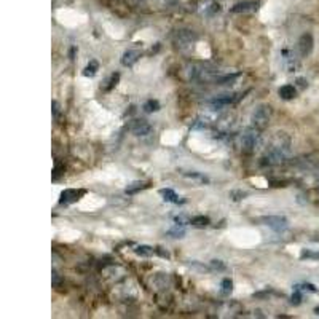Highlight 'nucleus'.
Here are the masks:
<instances>
[{"instance_id": "nucleus-20", "label": "nucleus", "mask_w": 319, "mask_h": 319, "mask_svg": "<svg viewBox=\"0 0 319 319\" xmlns=\"http://www.w3.org/2000/svg\"><path fill=\"white\" fill-rule=\"evenodd\" d=\"M144 110H146L147 113H153V112H158L160 110V102L156 99H149L146 104H144Z\"/></svg>"}, {"instance_id": "nucleus-33", "label": "nucleus", "mask_w": 319, "mask_h": 319, "mask_svg": "<svg viewBox=\"0 0 319 319\" xmlns=\"http://www.w3.org/2000/svg\"><path fill=\"white\" fill-rule=\"evenodd\" d=\"M297 83H299V85L301 86V88H305V86H306V85H305L306 82H305V80H303V78H299V80H297Z\"/></svg>"}, {"instance_id": "nucleus-1", "label": "nucleus", "mask_w": 319, "mask_h": 319, "mask_svg": "<svg viewBox=\"0 0 319 319\" xmlns=\"http://www.w3.org/2000/svg\"><path fill=\"white\" fill-rule=\"evenodd\" d=\"M289 146H291L289 137L282 136L280 132V136L275 139L273 144L270 146V149L266 150V153L263 156V165L276 166V165L284 163V160H286L287 155H289Z\"/></svg>"}, {"instance_id": "nucleus-30", "label": "nucleus", "mask_w": 319, "mask_h": 319, "mask_svg": "<svg viewBox=\"0 0 319 319\" xmlns=\"http://www.w3.org/2000/svg\"><path fill=\"white\" fill-rule=\"evenodd\" d=\"M155 254L161 255L163 259H169V254H168V251H163V247H155Z\"/></svg>"}, {"instance_id": "nucleus-25", "label": "nucleus", "mask_w": 319, "mask_h": 319, "mask_svg": "<svg viewBox=\"0 0 319 319\" xmlns=\"http://www.w3.org/2000/svg\"><path fill=\"white\" fill-rule=\"evenodd\" d=\"M168 235H169L171 238H182V236L185 235V230H184L182 227H179V224H177L176 227L168 231Z\"/></svg>"}, {"instance_id": "nucleus-7", "label": "nucleus", "mask_w": 319, "mask_h": 319, "mask_svg": "<svg viewBox=\"0 0 319 319\" xmlns=\"http://www.w3.org/2000/svg\"><path fill=\"white\" fill-rule=\"evenodd\" d=\"M313 45H315V42H313L311 34H303V36L299 38V45H297L300 56H303V57L308 56L313 51Z\"/></svg>"}, {"instance_id": "nucleus-26", "label": "nucleus", "mask_w": 319, "mask_h": 319, "mask_svg": "<svg viewBox=\"0 0 319 319\" xmlns=\"http://www.w3.org/2000/svg\"><path fill=\"white\" fill-rule=\"evenodd\" d=\"M209 268L214 270V271H222V270H225V265L220 262V260H211Z\"/></svg>"}, {"instance_id": "nucleus-16", "label": "nucleus", "mask_w": 319, "mask_h": 319, "mask_svg": "<svg viewBox=\"0 0 319 319\" xmlns=\"http://www.w3.org/2000/svg\"><path fill=\"white\" fill-rule=\"evenodd\" d=\"M118 82H120V74L118 72H115V74H112L110 77L106 80V85H102L101 86V90L102 91H110V90H113L115 86L118 85Z\"/></svg>"}, {"instance_id": "nucleus-11", "label": "nucleus", "mask_w": 319, "mask_h": 319, "mask_svg": "<svg viewBox=\"0 0 319 319\" xmlns=\"http://www.w3.org/2000/svg\"><path fill=\"white\" fill-rule=\"evenodd\" d=\"M260 7V2H255V0H249V2H241L236 3L231 11L233 13H252V11H257Z\"/></svg>"}, {"instance_id": "nucleus-29", "label": "nucleus", "mask_w": 319, "mask_h": 319, "mask_svg": "<svg viewBox=\"0 0 319 319\" xmlns=\"http://www.w3.org/2000/svg\"><path fill=\"white\" fill-rule=\"evenodd\" d=\"M53 172H55V174H53V179L56 181V179L59 177L61 174L64 172V166H62L61 163H56V166H55V171H53Z\"/></svg>"}, {"instance_id": "nucleus-14", "label": "nucleus", "mask_w": 319, "mask_h": 319, "mask_svg": "<svg viewBox=\"0 0 319 319\" xmlns=\"http://www.w3.org/2000/svg\"><path fill=\"white\" fill-rule=\"evenodd\" d=\"M149 185H150V184L146 182V181H136V182H132V184L128 185L125 191H126V195H134V193H137V191L147 188Z\"/></svg>"}, {"instance_id": "nucleus-22", "label": "nucleus", "mask_w": 319, "mask_h": 319, "mask_svg": "<svg viewBox=\"0 0 319 319\" xmlns=\"http://www.w3.org/2000/svg\"><path fill=\"white\" fill-rule=\"evenodd\" d=\"M222 289H220V292H222V295H230L231 291H233V281L230 280V278H225V280L222 281Z\"/></svg>"}, {"instance_id": "nucleus-3", "label": "nucleus", "mask_w": 319, "mask_h": 319, "mask_svg": "<svg viewBox=\"0 0 319 319\" xmlns=\"http://www.w3.org/2000/svg\"><path fill=\"white\" fill-rule=\"evenodd\" d=\"M271 107L266 106V104H262V106H259L257 109L252 112V117H251V123L254 128H257V130H265L266 126L270 123V118H271Z\"/></svg>"}, {"instance_id": "nucleus-31", "label": "nucleus", "mask_w": 319, "mask_h": 319, "mask_svg": "<svg viewBox=\"0 0 319 319\" xmlns=\"http://www.w3.org/2000/svg\"><path fill=\"white\" fill-rule=\"evenodd\" d=\"M51 107H53V117H55V120H57V115H59V107H57V102L53 101Z\"/></svg>"}, {"instance_id": "nucleus-5", "label": "nucleus", "mask_w": 319, "mask_h": 319, "mask_svg": "<svg viewBox=\"0 0 319 319\" xmlns=\"http://www.w3.org/2000/svg\"><path fill=\"white\" fill-rule=\"evenodd\" d=\"M260 222L266 227L273 228L275 231H282L287 228V219L282 216H265L260 219Z\"/></svg>"}, {"instance_id": "nucleus-13", "label": "nucleus", "mask_w": 319, "mask_h": 319, "mask_svg": "<svg viewBox=\"0 0 319 319\" xmlns=\"http://www.w3.org/2000/svg\"><path fill=\"white\" fill-rule=\"evenodd\" d=\"M278 93H280V97H282L284 101H291L297 96V88L294 85H284Z\"/></svg>"}, {"instance_id": "nucleus-28", "label": "nucleus", "mask_w": 319, "mask_h": 319, "mask_svg": "<svg viewBox=\"0 0 319 319\" xmlns=\"http://www.w3.org/2000/svg\"><path fill=\"white\" fill-rule=\"evenodd\" d=\"M295 289H303V291H310V292H316V287L313 286V284H299V286H295Z\"/></svg>"}, {"instance_id": "nucleus-10", "label": "nucleus", "mask_w": 319, "mask_h": 319, "mask_svg": "<svg viewBox=\"0 0 319 319\" xmlns=\"http://www.w3.org/2000/svg\"><path fill=\"white\" fill-rule=\"evenodd\" d=\"M139 57H141V50L130 48L125 51L123 56H121V64H123L125 67H132L139 61Z\"/></svg>"}, {"instance_id": "nucleus-27", "label": "nucleus", "mask_w": 319, "mask_h": 319, "mask_svg": "<svg viewBox=\"0 0 319 319\" xmlns=\"http://www.w3.org/2000/svg\"><path fill=\"white\" fill-rule=\"evenodd\" d=\"M300 301H301L300 289H295V292L292 294V297H291V303H292V305H300Z\"/></svg>"}, {"instance_id": "nucleus-34", "label": "nucleus", "mask_w": 319, "mask_h": 319, "mask_svg": "<svg viewBox=\"0 0 319 319\" xmlns=\"http://www.w3.org/2000/svg\"><path fill=\"white\" fill-rule=\"evenodd\" d=\"M315 313H316V315H319V306H316V308H315Z\"/></svg>"}, {"instance_id": "nucleus-4", "label": "nucleus", "mask_w": 319, "mask_h": 319, "mask_svg": "<svg viewBox=\"0 0 319 319\" xmlns=\"http://www.w3.org/2000/svg\"><path fill=\"white\" fill-rule=\"evenodd\" d=\"M85 193L86 190L83 188H66L61 191L59 203L61 205H72V203H77L80 198H83Z\"/></svg>"}, {"instance_id": "nucleus-32", "label": "nucleus", "mask_w": 319, "mask_h": 319, "mask_svg": "<svg viewBox=\"0 0 319 319\" xmlns=\"http://www.w3.org/2000/svg\"><path fill=\"white\" fill-rule=\"evenodd\" d=\"M59 282H61V278L57 276L56 271H53V287H57V286H59Z\"/></svg>"}, {"instance_id": "nucleus-21", "label": "nucleus", "mask_w": 319, "mask_h": 319, "mask_svg": "<svg viewBox=\"0 0 319 319\" xmlns=\"http://www.w3.org/2000/svg\"><path fill=\"white\" fill-rule=\"evenodd\" d=\"M190 224L196 225V227H206V225L211 224V220H209V217H206V216H196V217H191Z\"/></svg>"}, {"instance_id": "nucleus-15", "label": "nucleus", "mask_w": 319, "mask_h": 319, "mask_svg": "<svg viewBox=\"0 0 319 319\" xmlns=\"http://www.w3.org/2000/svg\"><path fill=\"white\" fill-rule=\"evenodd\" d=\"M240 77V74H227V75H216L212 80L216 82L217 85H231L235 82V80Z\"/></svg>"}, {"instance_id": "nucleus-23", "label": "nucleus", "mask_w": 319, "mask_h": 319, "mask_svg": "<svg viewBox=\"0 0 319 319\" xmlns=\"http://www.w3.org/2000/svg\"><path fill=\"white\" fill-rule=\"evenodd\" d=\"M185 177L191 179V181L201 182V184H207V182H209V179H207L206 176H203V174H200V172H187V174H185Z\"/></svg>"}, {"instance_id": "nucleus-24", "label": "nucleus", "mask_w": 319, "mask_h": 319, "mask_svg": "<svg viewBox=\"0 0 319 319\" xmlns=\"http://www.w3.org/2000/svg\"><path fill=\"white\" fill-rule=\"evenodd\" d=\"M247 196V191H243V190H233V191H230V198L233 200V201H241V200H244Z\"/></svg>"}, {"instance_id": "nucleus-18", "label": "nucleus", "mask_w": 319, "mask_h": 319, "mask_svg": "<svg viewBox=\"0 0 319 319\" xmlns=\"http://www.w3.org/2000/svg\"><path fill=\"white\" fill-rule=\"evenodd\" d=\"M134 252H136L137 255H141V257H150V255L155 254V249L150 247V246L142 244V246H137V247L134 249Z\"/></svg>"}, {"instance_id": "nucleus-9", "label": "nucleus", "mask_w": 319, "mask_h": 319, "mask_svg": "<svg viewBox=\"0 0 319 319\" xmlns=\"http://www.w3.org/2000/svg\"><path fill=\"white\" fill-rule=\"evenodd\" d=\"M236 101V94H222V96H217L214 99L209 101V106L211 109H224L233 104Z\"/></svg>"}, {"instance_id": "nucleus-19", "label": "nucleus", "mask_w": 319, "mask_h": 319, "mask_svg": "<svg viewBox=\"0 0 319 319\" xmlns=\"http://www.w3.org/2000/svg\"><path fill=\"white\" fill-rule=\"evenodd\" d=\"M301 260H318L319 262V251H311V249H303L300 254Z\"/></svg>"}, {"instance_id": "nucleus-17", "label": "nucleus", "mask_w": 319, "mask_h": 319, "mask_svg": "<svg viewBox=\"0 0 319 319\" xmlns=\"http://www.w3.org/2000/svg\"><path fill=\"white\" fill-rule=\"evenodd\" d=\"M97 71H99V64H97V61H90L88 66L83 69V75L85 77H94Z\"/></svg>"}, {"instance_id": "nucleus-8", "label": "nucleus", "mask_w": 319, "mask_h": 319, "mask_svg": "<svg viewBox=\"0 0 319 319\" xmlns=\"http://www.w3.org/2000/svg\"><path fill=\"white\" fill-rule=\"evenodd\" d=\"M131 131L134 132L136 136H149L152 132V125L149 123L147 120H134L131 125Z\"/></svg>"}, {"instance_id": "nucleus-2", "label": "nucleus", "mask_w": 319, "mask_h": 319, "mask_svg": "<svg viewBox=\"0 0 319 319\" xmlns=\"http://www.w3.org/2000/svg\"><path fill=\"white\" fill-rule=\"evenodd\" d=\"M259 144H260V130H257V128L251 126L241 134L240 146H241L243 153H246V155L254 153L255 149L259 147Z\"/></svg>"}, {"instance_id": "nucleus-12", "label": "nucleus", "mask_w": 319, "mask_h": 319, "mask_svg": "<svg viewBox=\"0 0 319 319\" xmlns=\"http://www.w3.org/2000/svg\"><path fill=\"white\" fill-rule=\"evenodd\" d=\"M160 195L163 196V200L166 203H172V205H182V203H184V200L179 198V195L172 188H161Z\"/></svg>"}, {"instance_id": "nucleus-6", "label": "nucleus", "mask_w": 319, "mask_h": 319, "mask_svg": "<svg viewBox=\"0 0 319 319\" xmlns=\"http://www.w3.org/2000/svg\"><path fill=\"white\" fill-rule=\"evenodd\" d=\"M195 40H196V36L193 34V31L182 29V31H177V34H176V43H177L179 48H182V50L193 45Z\"/></svg>"}]
</instances>
